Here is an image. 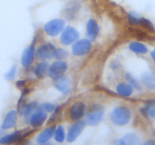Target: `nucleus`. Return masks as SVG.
I'll return each instance as SVG.
<instances>
[{
    "label": "nucleus",
    "instance_id": "1",
    "mask_svg": "<svg viewBox=\"0 0 155 145\" xmlns=\"http://www.w3.org/2000/svg\"><path fill=\"white\" fill-rule=\"evenodd\" d=\"M131 116V111L127 107H118L112 111L110 119L114 125L122 126L130 122Z\"/></svg>",
    "mask_w": 155,
    "mask_h": 145
},
{
    "label": "nucleus",
    "instance_id": "2",
    "mask_svg": "<svg viewBox=\"0 0 155 145\" xmlns=\"http://www.w3.org/2000/svg\"><path fill=\"white\" fill-rule=\"evenodd\" d=\"M104 107L98 104H93L90 107L86 113V124L89 125H96L99 123L104 116Z\"/></svg>",
    "mask_w": 155,
    "mask_h": 145
},
{
    "label": "nucleus",
    "instance_id": "3",
    "mask_svg": "<svg viewBox=\"0 0 155 145\" xmlns=\"http://www.w3.org/2000/svg\"><path fill=\"white\" fill-rule=\"evenodd\" d=\"M67 69H68V64L66 62L61 60H57L48 67V76L52 79L56 80L63 76Z\"/></svg>",
    "mask_w": 155,
    "mask_h": 145
},
{
    "label": "nucleus",
    "instance_id": "4",
    "mask_svg": "<svg viewBox=\"0 0 155 145\" xmlns=\"http://www.w3.org/2000/svg\"><path fill=\"white\" fill-rule=\"evenodd\" d=\"M65 22L62 19H54L47 23L44 27L45 33L50 36H56L63 30Z\"/></svg>",
    "mask_w": 155,
    "mask_h": 145
},
{
    "label": "nucleus",
    "instance_id": "5",
    "mask_svg": "<svg viewBox=\"0 0 155 145\" xmlns=\"http://www.w3.org/2000/svg\"><path fill=\"white\" fill-rule=\"evenodd\" d=\"M92 48V43L89 39H81L77 41L72 46V53L74 55L81 56L89 52Z\"/></svg>",
    "mask_w": 155,
    "mask_h": 145
},
{
    "label": "nucleus",
    "instance_id": "6",
    "mask_svg": "<svg viewBox=\"0 0 155 145\" xmlns=\"http://www.w3.org/2000/svg\"><path fill=\"white\" fill-rule=\"evenodd\" d=\"M79 36H80V34L75 28L72 27H67L61 33L60 38L61 42L63 45H71L76 40H77Z\"/></svg>",
    "mask_w": 155,
    "mask_h": 145
},
{
    "label": "nucleus",
    "instance_id": "7",
    "mask_svg": "<svg viewBox=\"0 0 155 145\" xmlns=\"http://www.w3.org/2000/svg\"><path fill=\"white\" fill-rule=\"evenodd\" d=\"M55 47L51 43H45L39 47L36 56L39 60H50L54 56Z\"/></svg>",
    "mask_w": 155,
    "mask_h": 145
},
{
    "label": "nucleus",
    "instance_id": "8",
    "mask_svg": "<svg viewBox=\"0 0 155 145\" xmlns=\"http://www.w3.org/2000/svg\"><path fill=\"white\" fill-rule=\"evenodd\" d=\"M85 125H86V122H83V121H78L74 123L68 131V136H67L68 141L72 142L75 140L82 132V131L84 129Z\"/></svg>",
    "mask_w": 155,
    "mask_h": 145
},
{
    "label": "nucleus",
    "instance_id": "9",
    "mask_svg": "<svg viewBox=\"0 0 155 145\" xmlns=\"http://www.w3.org/2000/svg\"><path fill=\"white\" fill-rule=\"evenodd\" d=\"M47 118L46 112L43 111L41 109H38L37 110L34 112L33 114L31 115L30 118V123L34 128H39L42 124L45 122V119Z\"/></svg>",
    "mask_w": 155,
    "mask_h": 145
},
{
    "label": "nucleus",
    "instance_id": "10",
    "mask_svg": "<svg viewBox=\"0 0 155 145\" xmlns=\"http://www.w3.org/2000/svg\"><path fill=\"white\" fill-rule=\"evenodd\" d=\"M86 112V105L82 102H77L71 107L70 116L73 120L78 121L84 116Z\"/></svg>",
    "mask_w": 155,
    "mask_h": 145
},
{
    "label": "nucleus",
    "instance_id": "11",
    "mask_svg": "<svg viewBox=\"0 0 155 145\" xmlns=\"http://www.w3.org/2000/svg\"><path fill=\"white\" fill-rule=\"evenodd\" d=\"M35 57V46L30 45L24 50L21 57V63L24 66H28L32 64Z\"/></svg>",
    "mask_w": 155,
    "mask_h": 145
},
{
    "label": "nucleus",
    "instance_id": "12",
    "mask_svg": "<svg viewBox=\"0 0 155 145\" xmlns=\"http://www.w3.org/2000/svg\"><path fill=\"white\" fill-rule=\"evenodd\" d=\"M54 85L58 90L64 94H68L71 90V82L68 77L61 76L56 79Z\"/></svg>",
    "mask_w": 155,
    "mask_h": 145
},
{
    "label": "nucleus",
    "instance_id": "13",
    "mask_svg": "<svg viewBox=\"0 0 155 145\" xmlns=\"http://www.w3.org/2000/svg\"><path fill=\"white\" fill-rule=\"evenodd\" d=\"M17 120H18L17 112L15 110H11L6 114L2 128V129H8V128H12L16 125Z\"/></svg>",
    "mask_w": 155,
    "mask_h": 145
},
{
    "label": "nucleus",
    "instance_id": "14",
    "mask_svg": "<svg viewBox=\"0 0 155 145\" xmlns=\"http://www.w3.org/2000/svg\"><path fill=\"white\" fill-rule=\"evenodd\" d=\"M99 33L98 24L93 19H90L86 25V35L90 40H95Z\"/></svg>",
    "mask_w": 155,
    "mask_h": 145
},
{
    "label": "nucleus",
    "instance_id": "15",
    "mask_svg": "<svg viewBox=\"0 0 155 145\" xmlns=\"http://www.w3.org/2000/svg\"><path fill=\"white\" fill-rule=\"evenodd\" d=\"M54 130H55V126L52 125L48 128H45V130L39 133L38 134L37 137H36V141L39 143H45L51 138L53 136L54 133Z\"/></svg>",
    "mask_w": 155,
    "mask_h": 145
},
{
    "label": "nucleus",
    "instance_id": "16",
    "mask_svg": "<svg viewBox=\"0 0 155 145\" xmlns=\"http://www.w3.org/2000/svg\"><path fill=\"white\" fill-rule=\"evenodd\" d=\"M21 131H15L11 134L4 136L0 139V143L3 144H10V143H14L18 142V140H21Z\"/></svg>",
    "mask_w": 155,
    "mask_h": 145
},
{
    "label": "nucleus",
    "instance_id": "17",
    "mask_svg": "<svg viewBox=\"0 0 155 145\" xmlns=\"http://www.w3.org/2000/svg\"><path fill=\"white\" fill-rule=\"evenodd\" d=\"M142 83L149 89H155V75L151 72H145L141 77Z\"/></svg>",
    "mask_w": 155,
    "mask_h": 145
},
{
    "label": "nucleus",
    "instance_id": "18",
    "mask_svg": "<svg viewBox=\"0 0 155 145\" xmlns=\"http://www.w3.org/2000/svg\"><path fill=\"white\" fill-rule=\"evenodd\" d=\"M117 92L124 97H129L133 94V86L127 83H120L117 86Z\"/></svg>",
    "mask_w": 155,
    "mask_h": 145
},
{
    "label": "nucleus",
    "instance_id": "19",
    "mask_svg": "<svg viewBox=\"0 0 155 145\" xmlns=\"http://www.w3.org/2000/svg\"><path fill=\"white\" fill-rule=\"evenodd\" d=\"M39 109V104L36 102H31L29 104H27L25 107L24 108V115L25 120L27 122L30 121V118L31 115L34 113L36 110Z\"/></svg>",
    "mask_w": 155,
    "mask_h": 145
},
{
    "label": "nucleus",
    "instance_id": "20",
    "mask_svg": "<svg viewBox=\"0 0 155 145\" xmlns=\"http://www.w3.org/2000/svg\"><path fill=\"white\" fill-rule=\"evenodd\" d=\"M140 142L139 137L135 134H128L124 136L120 140V143L124 145H133L138 144Z\"/></svg>",
    "mask_w": 155,
    "mask_h": 145
},
{
    "label": "nucleus",
    "instance_id": "21",
    "mask_svg": "<svg viewBox=\"0 0 155 145\" xmlns=\"http://www.w3.org/2000/svg\"><path fill=\"white\" fill-rule=\"evenodd\" d=\"M130 49L136 54H146L148 52V48L145 45L138 42H133L130 44Z\"/></svg>",
    "mask_w": 155,
    "mask_h": 145
},
{
    "label": "nucleus",
    "instance_id": "22",
    "mask_svg": "<svg viewBox=\"0 0 155 145\" xmlns=\"http://www.w3.org/2000/svg\"><path fill=\"white\" fill-rule=\"evenodd\" d=\"M48 70V64L47 62H40L35 69V74L39 79L44 78Z\"/></svg>",
    "mask_w": 155,
    "mask_h": 145
},
{
    "label": "nucleus",
    "instance_id": "23",
    "mask_svg": "<svg viewBox=\"0 0 155 145\" xmlns=\"http://www.w3.org/2000/svg\"><path fill=\"white\" fill-rule=\"evenodd\" d=\"M142 113L148 117H155V103L147 104L142 109Z\"/></svg>",
    "mask_w": 155,
    "mask_h": 145
},
{
    "label": "nucleus",
    "instance_id": "24",
    "mask_svg": "<svg viewBox=\"0 0 155 145\" xmlns=\"http://www.w3.org/2000/svg\"><path fill=\"white\" fill-rule=\"evenodd\" d=\"M54 140L58 142H63L65 139V131L61 125H59L54 130Z\"/></svg>",
    "mask_w": 155,
    "mask_h": 145
},
{
    "label": "nucleus",
    "instance_id": "25",
    "mask_svg": "<svg viewBox=\"0 0 155 145\" xmlns=\"http://www.w3.org/2000/svg\"><path fill=\"white\" fill-rule=\"evenodd\" d=\"M68 55V51H65L63 48H58V49H55L54 57H55L58 60H63V59L66 58Z\"/></svg>",
    "mask_w": 155,
    "mask_h": 145
},
{
    "label": "nucleus",
    "instance_id": "26",
    "mask_svg": "<svg viewBox=\"0 0 155 145\" xmlns=\"http://www.w3.org/2000/svg\"><path fill=\"white\" fill-rule=\"evenodd\" d=\"M126 78L127 79V80L129 81V82L130 83V85H131L133 87H134L135 89H139V90H140L141 89V85H139V82L137 81V80L135 78H133V76H132L131 75H130V73H127V75H126Z\"/></svg>",
    "mask_w": 155,
    "mask_h": 145
},
{
    "label": "nucleus",
    "instance_id": "27",
    "mask_svg": "<svg viewBox=\"0 0 155 145\" xmlns=\"http://www.w3.org/2000/svg\"><path fill=\"white\" fill-rule=\"evenodd\" d=\"M40 108L45 112H51L55 109V105L51 103H45L41 106Z\"/></svg>",
    "mask_w": 155,
    "mask_h": 145
},
{
    "label": "nucleus",
    "instance_id": "28",
    "mask_svg": "<svg viewBox=\"0 0 155 145\" xmlns=\"http://www.w3.org/2000/svg\"><path fill=\"white\" fill-rule=\"evenodd\" d=\"M16 66H14L12 69L9 70V72H8L5 75V77L8 80H14L15 78V76H16Z\"/></svg>",
    "mask_w": 155,
    "mask_h": 145
},
{
    "label": "nucleus",
    "instance_id": "29",
    "mask_svg": "<svg viewBox=\"0 0 155 145\" xmlns=\"http://www.w3.org/2000/svg\"><path fill=\"white\" fill-rule=\"evenodd\" d=\"M151 57H152L153 60H154V61L155 62V49H154L151 51Z\"/></svg>",
    "mask_w": 155,
    "mask_h": 145
},
{
    "label": "nucleus",
    "instance_id": "30",
    "mask_svg": "<svg viewBox=\"0 0 155 145\" xmlns=\"http://www.w3.org/2000/svg\"><path fill=\"white\" fill-rule=\"evenodd\" d=\"M145 144H155V141H153V140H149V141L145 142Z\"/></svg>",
    "mask_w": 155,
    "mask_h": 145
},
{
    "label": "nucleus",
    "instance_id": "31",
    "mask_svg": "<svg viewBox=\"0 0 155 145\" xmlns=\"http://www.w3.org/2000/svg\"><path fill=\"white\" fill-rule=\"evenodd\" d=\"M2 128H0V134H2Z\"/></svg>",
    "mask_w": 155,
    "mask_h": 145
}]
</instances>
